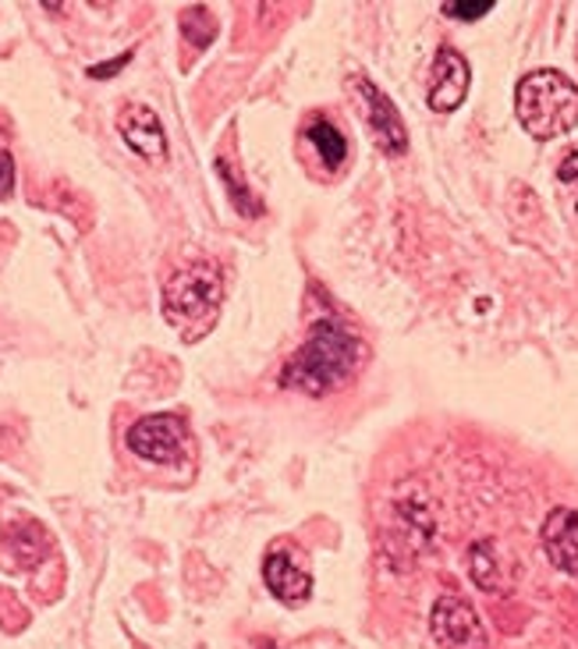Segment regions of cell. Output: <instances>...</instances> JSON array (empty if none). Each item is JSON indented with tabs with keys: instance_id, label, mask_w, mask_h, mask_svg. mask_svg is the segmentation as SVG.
<instances>
[{
	"instance_id": "cell-1",
	"label": "cell",
	"mask_w": 578,
	"mask_h": 649,
	"mask_svg": "<svg viewBox=\"0 0 578 649\" xmlns=\"http://www.w3.org/2000/svg\"><path fill=\"white\" fill-rule=\"evenodd\" d=\"M362 362V341L341 327L337 319H316L310 327V337L302 341V348L287 358L281 373L284 391H302L323 397L331 387L344 384Z\"/></svg>"
},
{
	"instance_id": "cell-2",
	"label": "cell",
	"mask_w": 578,
	"mask_h": 649,
	"mask_svg": "<svg viewBox=\"0 0 578 649\" xmlns=\"http://www.w3.org/2000/svg\"><path fill=\"white\" fill-rule=\"evenodd\" d=\"M515 114L532 139H561L578 125V86L557 68H536L515 86Z\"/></svg>"
},
{
	"instance_id": "cell-3",
	"label": "cell",
	"mask_w": 578,
	"mask_h": 649,
	"mask_svg": "<svg viewBox=\"0 0 578 649\" xmlns=\"http://www.w3.org/2000/svg\"><path fill=\"white\" fill-rule=\"evenodd\" d=\"M221 271L209 263H192L164 284V309L175 323L206 319L221 305Z\"/></svg>"
},
{
	"instance_id": "cell-4",
	"label": "cell",
	"mask_w": 578,
	"mask_h": 649,
	"mask_svg": "<svg viewBox=\"0 0 578 649\" xmlns=\"http://www.w3.org/2000/svg\"><path fill=\"white\" fill-rule=\"evenodd\" d=\"M185 441V423L178 415H146L128 430V451L153 465H178Z\"/></svg>"
},
{
	"instance_id": "cell-5",
	"label": "cell",
	"mask_w": 578,
	"mask_h": 649,
	"mask_svg": "<svg viewBox=\"0 0 578 649\" xmlns=\"http://www.w3.org/2000/svg\"><path fill=\"white\" fill-rule=\"evenodd\" d=\"M430 632L440 649H490L487 628L472 603L458 597H440L430 614Z\"/></svg>"
},
{
	"instance_id": "cell-6",
	"label": "cell",
	"mask_w": 578,
	"mask_h": 649,
	"mask_svg": "<svg viewBox=\"0 0 578 649\" xmlns=\"http://www.w3.org/2000/svg\"><path fill=\"white\" fill-rule=\"evenodd\" d=\"M472 82V68L454 47H440L433 57V75H430V107L437 114H451L466 104Z\"/></svg>"
},
{
	"instance_id": "cell-7",
	"label": "cell",
	"mask_w": 578,
	"mask_h": 649,
	"mask_svg": "<svg viewBox=\"0 0 578 649\" xmlns=\"http://www.w3.org/2000/svg\"><path fill=\"white\" fill-rule=\"evenodd\" d=\"M355 89L365 100V125H370L376 146L383 153H391V157H401V153L409 149V128H404L398 107L383 97L370 79H355Z\"/></svg>"
},
{
	"instance_id": "cell-8",
	"label": "cell",
	"mask_w": 578,
	"mask_h": 649,
	"mask_svg": "<svg viewBox=\"0 0 578 649\" xmlns=\"http://www.w3.org/2000/svg\"><path fill=\"white\" fill-rule=\"evenodd\" d=\"M263 582L284 607H302L313 597V576L281 547L263 558Z\"/></svg>"
},
{
	"instance_id": "cell-9",
	"label": "cell",
	"mask_w": 578,
	"mask_h": 649,
	"mask_svg": "<svg viewBox=\"0 0 578 649\" xmlns=\"http://www.w3.org/2000/svg\"><path fill=\"white\" fill-rule=\"evenodd\" d=\"M539 540H543L550 564L557 571H565V576L578 579V511L575 508H553L547 514Z\"/></svg>"
},
{
	"instance_id": "cell-10",
	"label": "cell",
	"mask_w": 578,
	"mask_h": 649,
	"mask_svg": "<svg viewBox=\"0 0 578 649\" xmlns=\"http://www.w3.org/2000/svg\"><path fill=\"white\" fill-rule=\"evenodd\" d=\"M47 532L40 522H11L4 525V532H0V564H4L8 571H29L43 561L47 553Z\"/></svg>"
},
{
	"instance_id": "cell-11",
	"label": "cell",
	"mask_w": 578,
	"mask_h": 649,
	"mask_svg": "<svg viewBox=\"0 0 578 649\" xmlns=\"http://www.w3.org/2000/svg\"><path fill=\"white\" fill-rule=\"evenodd\" d=\"M118 131L128 142V149H135L139 157H146V160L167 157V139H164L160 118L149 107H125L118 114Z\"/></svg>"
},
{
	"instance_id": "cell-12",
	"label": "cell",
	"mask_w": 578,
	"mask_h": 649,
	"mask_svg": "<svg viewBox=\"0 0 578 649\" xmlns=\"http://www.w3.org/2000/svg\"><path fill=\"white\" fill-rule=\"evenodd\" d=\"M305 139L313 142V149L320 153L323 167L337 170L344 160H349V139L341 136V128L334 121L326 118H313L310 125H305Z\"/></svg>"
},
{
	"instance_id": "cell-13",
	"label": "cell",
	"mask_w": 578,
	"mask_h": 649,
	"mask_svg": "<svg viewBox=\"0 0 578 649\" xmlns=\"http://www.w3.org/2000/svg\"><path fill=\"white\" fill-rule=\"evenodd\" d=\"M493 553H497L493 540H479L469 550V576L483 593H497L500 589V564H497Z\"/></svg>"
},
{
	"instance_id": "cell-14",
	"label": "cell",
	"mask_w": 578,
	"mask_h": 649,
	"mask_svg": "<svg viewBox=\"0 0 578 649\" xmlns=\"http://www.w3.org/2000/svg\"><path fill=\"white\" fill-rule=\"evenodd\" d=\"M182 36L196 50H206L209 43L217 40V18L209 14L206 4H188L182 11Z\"/></svg>"
},
{
	"instance_id": "cell-15",
	"label": "cell",
	"mask_w": 578,
	"mask_h": 649,
	"mask_svg": "<svg viewBox=\"0 0 578 649\" xmlns=\"http://www.w3.org/2000/svg\"><path fill=\"white\" fill-rule=\"evenodd\" d=\"M214 167H217V178L224 181L227 196H231V203H235L238 214H245V217H259V214H263V206H259V199H256L253 193H248V185L235 175V167H231L224 157H221Z\"/></svg>"
},
{
	"instance_id": "cell-16",
	"label": "cell",
	"mask_w": 578,
	"mask_h": 649,
	"mask_svg": "<svg viewBox=\"0 0 578 649\" xmlns=\"http://www.w3.org/2000/svg\"><path fill=\"white\" fill-rule=\"evenodd\" d=\"M440 11L454 18V22H479V18H487L493 11V4L490 0H448Z\"/></svg>"
},
{
	"instance_id": "cell-17",
	"label": "cell",
	"mask_w": 578,
	"mask_h": 649,
	"mask_svg": "<svg viewBox=\"0 0 578 649\" xmlns=\"http://www.w3.org/2000/svg\"><path fill=\"white\" fill-rule=\"evenodd\" d=\"M0 625H4L8 632H18V628L26 625V610L18 607V600L11 593H0Z\"/></svg>"
},
{
	"instance_id": "cell-18",
	"label": "cell",
	"mask_w": 578,
	"mask_h": 649,
	"mask_svg": "<svg viewBox=\"0 0 578 649\" xmlns=\"http://www.w3.org/2000/svg\"><path fill=\"white\" fill-rule=\"evenodd\" d=\"M557 181L568 185L575 193V214H578V149L571 153V157H565L561 167H557Z\"/></svg>"
},
{
	"instance_id": "cell-19",
	"label": "cell",
	"mask_w": 578,
	"mask_h": 649,
	"mask_svg": "<svg viewBox=\"0 0 578 649\" xmlns=\"http://www.w3.org/2000/svg\"><path fill=\"white\" fill-rule=\"evenodd\" d=\"M14 193V160L8 149H0V199Z\"/></svg>"
},
{
	"instance_id": "cell-20",
	"label": "cell",
	"mask_w": 578,
	"mask_h": 649,
	"mask_svg": "<svg viewBox=\"0 0 578 649\" xmlns=\"http://www.w3.org/2000/svg\"><path fill=\"white\" fill-rule=\"evenodd\" d=\"M128 61H131V50L118 53V57H114V61H107V65H92L86 75H89V79H110V75H118Z\"/></svg>"
}]
</instances>
